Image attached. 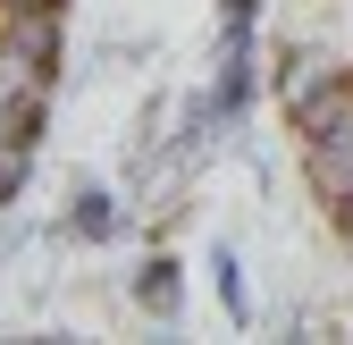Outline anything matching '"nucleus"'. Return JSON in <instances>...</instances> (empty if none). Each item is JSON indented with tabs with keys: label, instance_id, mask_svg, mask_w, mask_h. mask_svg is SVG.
Segmentation results:
<instances>
[{
	"label": "nucleus",
	"instance_id": "f257e3e1",
	"mask_svg": "<svg viewBox=\"0 0 353 345\" xmlns=\"http://www.w3.org/2000/svg\"><path fill=\"white\" fill-rule=\"evenodd\" d=\"M353 59L345 51H328V42H278V59H270V93H278V110H294V101H312L320 84H336Z\"/></svg>",
	"mask_w": 353,
	"mask_h": 345
},
{
	"label": "nucleus",
	"instance_id": "f03ea898",
	"mask_svg": "<svg viewBox=\"0 0 353 345\" xmlns=\"http://www.w3.org/2000/svg\"><path fill=\"white\" fill-rule=\"evenodd\" d=\"M303 186L345 219L353 210V135H303Z\"/></svg>",
	"mask_w": 353,
	"mask_h": 345
},
{
	"label": "nucleus",
	"instance_id": "7ed1b4c3",
	"mask_svg": "<svg viewBox=\"0 0 353 345\" xmlns=\"http://www.w3.org/2000/svg\"><path fill=\"white\" fill-rule=\"evenodd\" d=\"M126 295H135V312H152V320H176V312H185V270H176L168 253H152V262H135Z\"/></svg>",
	"mask_w": 353,
	"mask_h": 345
},
{
	"label": "nucleus",
	"instance_id": "20e7f679",
	"mask_svg": "<svg viewBox=\"0 0 353 345\" xmlns=\"http://www.w3.org/2000/svg\"><path fill=\"white\" fill-rule=\"evenodd\" d=\"M68 236H76V244H118V236H126V202H118L110 186H76V202H68Z\"/></svg>",
	"mask_w": 353,
	"mask_h": 345
},
{
	"label": "nucleus",
	"instance_id": "39448f33",
	"mask_svg": "<svg viewBox=\"0 0 353 345\" xmlns=\"http://www.w3.org/2000/svg\"><path fill=\"white\" fill-rule=\"evenodd\" d=\"M210 286H219V312H228L236 328L252 320V286H244V262H236V244H219L210 253Z\"/></svg>",
	"mask_w": 353,
	"mask_h": 345
},
{
	"label": "nucleus",
	"instance_id": "423d86ee",
	"mask_svg": "<svg viewBox=\"0 0 353 345\" xmlns=\"http://www.w3.org/2000/svg\"><path fill=\"white\" fill-rule=\"evenodd\" d=\"M336 228H345V244H353V210H345V219H336Z\"/></svg>",
	"mask_w": 353,
	"mask_h": 345
}]
</instances>
